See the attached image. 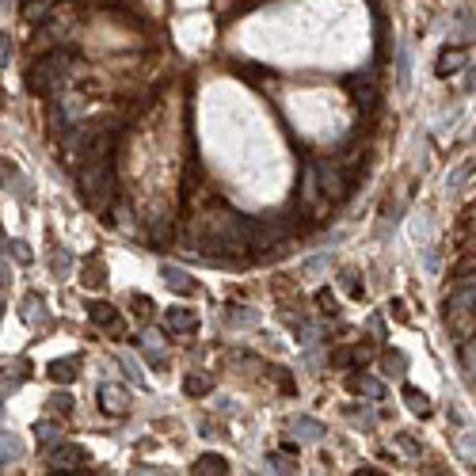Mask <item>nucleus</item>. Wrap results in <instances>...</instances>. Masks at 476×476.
<instances>
[{
	"label": "nucleus",
	"instance_id": "obj_19",
	"mask_svg": "<svg viewBox=\"0 0 476 476\" xmlns=\"http://www.w3.org/2000/svg\"><path fill=\"white\" fill-rule=\"evenodd\" d=\"M294 430H297V435H301V438H309V442H316L320 435H324V430H320V423H316V419H309V415L294 419Z\"/></svg>",
	"mask_w": 476,
	"mask_h": 476
},
{
	"label": "nucleus",
	"instance_id": "obj_12",
	"mask_svg": "<svg viewBox=\"0 0 476 476\" xmlns=\"http://www.w3.org/2000/svg\"><path fill=\"white\" fill-rule=\"evenodd\" d=\"M50 12H53V0H24V4H19L24 24H42Z\"/></svg>",
	"mask_w": 476,
	"mask_h": 476
},
{
	"label": "nucleus",
	"instance_id": "obj_23",
	"mask_svg": "<svg viewBox=\"0 0 476 476\" xmlns=\"http://www.w3.org/2000/svg\"><path fill=\"white\" fill-rule=\"evenodd\" d=\"M134 316L138 320H152V301L149 297H134Z\"/></svg>",
	"mask_w": 476,
	"mask_h": 476
},
{
	"label": "nucleus",
	"instance_id": "obj_3",
	"mask_svg": "<svg viewBox=\"0 0 476 476\" xmlns=\"http://www.w3.org/2000/svg\"><path fill=\"white\" fill-rule=\"evenodd\" d=\"M313 180H316V187H320V195L331 198V202H339V198L347 195L351 175L343 172L339 160H316V164H313Z\"/></svg>",
	"mask_w": 476,
	"mask_h": 476
},
{
	"label": "nucleus",
	"instance_id": "obj_6",
	"mask_svg": "<svg viewBox=\"0 0 476 476\" xmlns=\"http://www.w3.org/2000/svg\"><path fill=\"white\" fill-rule=\"evenodd\" d=\"M164 324H168V331H195L198 328V313L195 309H183V305H172L168 316H164Z\"/></svg>",
	"mask_w": 476,
	"mask_h": 476
},
{
	"label": "nucleus",
	"instance_id": "obj_20",
	"mask_svg": "<svg viewBox=\"0 0 476 476\" xmlns=\"http://www.w3.org/2000/svg\"><path fill=\"white\" fill-rule=\"evenodd\" d=\"M35 435H38V442H53V446H58V442H61V427L50 423V419H42V423H35Z\"/></svg>",
	"mask_w": 476,
	"mask_h": 476
},
{
	"label": "nucleus",
	"instance_id": "obj_18",
	"mask_svg": "<svg viewBox=\"0 0 476 476\" xmlns=\"http://www.w3.org/2000/svg\"><path fill=\"white\" fill-rule=\"evenodd\" d=\"M347 385H351V393H362V396H370V400H378V396H381V385L373 378H362V373H358V378H351Z\"/></svg>",
	"mask_w": 476,
	"mask_h": 476
},
{
	"label": "nucleus",
	"instance_id": "obj_11",
	"mask_svg": "<svg viewBox=\"0 0 476 476\" xmlns=\"http://www.w3.org/2000/svg\"><path fill=\"white\" fill-rule=\"evenodd\" d=\"M450 309H469V313H476V279H465L457 290H453Z\"/></svg>",
	"mask_w": 476,
	"mask_h": 476
},
{
	"label": "nucleus",
	"instance_id": "obj_9",
	"mask_svg": "<svg viewBox=\"0 0 476 476\" xmlns=\"http://www.w3.org/2000/svg\"><path fill=\"white\" fill-rule=\"evenodd\" d=\"M461 69H465V50H442L438 53V65H435L438 76H457Z\"/></svg>",
	"mask_w": 476,
	"mask_h": 476
},
{
	"label": "nucleus",
	"instance_id": "obj_30",
	"mask_svg": "<svg viewBox=\"0 0 476 476\" xmlns=\"http://www.w3.org/2000/svg\"><path fill=\"white\" fill-rule=\"evenodd\" d=\"M50 408H53V412H73V400H69V396H65V393H58V396H50Z\"/></svg>",
	"mask_w": 476,
	"mask_h": 476
},
{
	"label": "nucleus",
	"instance_id": "obj_36",
	"mask_svg": "<svg viewBox=\"0 0 476 476\" xmlns=\"http://www.w3.org/2000/svg\"><path fill=\"white\" fill-rule=\"evenodd\" d=\"M351 476H385V472H378V469H358V472H351Z\"/></svg>",
	"mask_w": 476,
	"mask_h": 476
},
{
	"label": "nucleus",
	"instance_id": "obj_31",
	"mask_svg": "<svg viewBox=\"0 0 476 476\" xmlns=\"http://www.w3.org/2000/svg\"><path fill=\"white\" fill-rule=\"evenodd\" d=\"M229 324H248V320H252V313H244V309H229Z\"/></svg>",
	"mask_w": 476,
	"mask_h": 476
},
{
	"label": "nucleus",
	"instance_id": "obj_15",
	"mask_svg": "<svg viewBox=\"0 0 476 476\" xmlns=\"http://www.w3.org/2000/svg\"><path fill=\"white\" fill-rule=\"evenodd\" d=\"M19 313H24L27 324H42V320H46V309H42V297L38 294H27V301H24Z\"/></svg>",
	"mask_w": 476,
	"mask_h": 476
},
{
	"label": "nucleus",
	"instance_id": "obj_8",
	"mask_svg": "<svg viewBox=\"0 0 476 476\" xmlns=\"http://www.w3.org/2000/svg\"><path fill=\"white\" fill-rule=\"evenodd\" d=\"M0 180H4V187H8L12 195H31V191H27V175L16 172L12 160H0Z\"/></svg>",
	"mask_w": 476,
	"mask_h": 476
},
{
	"label": "nucleus",
	"instance_id": "obj_35",
	"mask_svg": "<svg viewBox=\"0 0 476 476\" xmlns=\"http://www.w3.org/2000/svg\"><path fill=\"white\" fill-rule=\"evenodd\" d=\"M393 316H396V320H408V309H404V301H393Z\"/></svg>",
	"mask_w": 476,
	"mask_h": 476
},
{
	"label": "nucleus",
	"instance_id": "obj_5",
	"mask_svg": "<svg viewBox=\"0 0 476 476\" xmlns=\"http://www.w3.org/2000/svg\"><path fill=\"white\" fill-rule=\"evenodd\" d=\"M50 465H53V469H84V465H88V450H81V446H58L50 453Z\"/></svg>",
	"mask_w": 476,
	"mask_h": 476
},
{
	"label": "nucleus",
	"instance_id": "obj_4",
	"mask_svg": "<svg viewBox=\"0 0 476 476\" xmlns=\"http://www.w3.org/2000/svg\"><path fill=\"white\" fill-rule=\"evenodd\" d=\"M88 320H92V324H99V328H107L110 331V336H123V316H118V309L115 305H107V301H92V305H88Z\"/></svg>",
	"mask_w": 476,
	"mask_h": 476
},
{
	"label": "nucleus",
	"instance_id": "obj_10",
	"mask_svg": "<svg viewBox=\"0 0 476 476\" xmlns=\"http://www.w3.org/2000/svg\"><path fill=\"white\" fill-rule=\"evenodd\" d=\"M191 472L195 476H229V465H225V457H217V453H202Z\"/></svg>",
	"mask_w": 476,
	"mask_h": 476
},
{
	"label": "nucleus",
	"instance_id": "obj_26",
	"mask_svg": "<svg viewBox=\"0 0 476 476\" xmlns=\"http://www.w3.org/2000/svg\"><path fill=\"white\" fill-rule=\"evenodd\" d=\"M12 453H19V438L0 435V457H12Z\"/></svg>",
	"mask_w": 476,
	"mask_h": 476
},
{
	"label": "nucleus",
	"instance_id": "obj_27",
	"mask_svg": "<svg viewBox=\"0 0 476 476\" xmlns=\"http://www.w3.org/2000/svg\"><path fill=\"white\" fill-rule=\"evenodd\" d=\"M53 267H58V274H69V267H73V256H69V252H53Z\"/></svg>",
	"mask_w": 476,
	"mask_h": 476
},
{
	"label": "nucleus",
	"instance_id": "obj_14",
	"mask_svg": "<svg viewBox=\"0 0 476 476\" xmlns=\"http://www.w3.org/2000/svg\"><path fill=\"white\" fill-rule=\"evenodd\" d=\"M138 347L152 358V366H160V362H164V339L157 336V331H141V336H138Z\"/></svg>",
	"mask_w": 476,
	"mask_h": 476
},
{
	"label": "nucleus",
	"instance_id": "obj_34",
	"mask_svg": "<svg viewBox=\"0 0 476 476\" xmlns=\"http://www.w3.org/2000/svg\"><path fill=\"white\" fill-rule=\"evenodd\" d=\"M8 53H12V46H8V35H0V69L8 65Z\"/></svg>",
	"mask_w": 476,
	"mask_h": 476
},
{
	"label": "nucleus",
	"instance_id": "obj_28",
	"mask_svg": "<svg viewBox=\"0 0 476 476\" xmlns=\"http://www.w3.org/2000/svg\"><path fill=\"white\" fill-rule=\"evenodd\" d=\"M385 370H389V378H400V373H404V354L389 351V366H385Z\"/></svg>",
	"mask_w": 476,
	"mask_h": 476
},
{
	"label": "nucleus",
	"instance_id": "obj_1",
	"mask_svg": "<svg viewBox=\"0 0 476 476\" xmlns=\"http://www.w3.org/2000/svg\"><path fill=\"white\" fill-rule=\"evenodd\" d=\"M69 65H73V50H53V53H46V58H38L27 69V92L50 95L53 88L61 84V76L69 73Z\"/></svg>",
	"mask_w": 476,
	"mask_h": 476
},
{
	"label": "nucleus",
	"instance_id": "obj_7",
	"mask_svg": "<svg viewBox=\"0 0 476 476\" xmlns=\"http://www.w3.org/2000/svg\"><path fill=\"white\" fill-rule=\"evenodd\" d=\"M160 274H164V286H168L172 294H195V290H198L195 279H191L187 271H180V267H164Z\"/></svg>",
	"mask_w": 476,
	"mask_h": 476
},
{
	"label": "nucleus",
	"instance_id": "obj_22",
	"mask_svg": "<svg viewBox=\"0 0 476 476\" xmlns=\"http://www.w3.org/2000/svg\"><path fill=\"white\" fill-rule=\"evenodd\" d=\"M343 290L347 294H354V297H362V279H358V271H343Z\"/></svg>",
	"mask_w": 476,
	"mask_h": 476
},
{
	"label": "nucleus",
	"instance_id": "obj_37",
	"mask_svg": "<svg viewBox=\"0 0 476 476\" xmlns=\"http://www.w3.org/2000/svg\"><path fill=\"white\" fill-rule=\"evenodd\" d=\"M0 8H8V0H0Z\"/></svg>",
	"mask_w": 476,
	"mask_h": 476
},
{
	"label": "nucleus",
	"instance_id": "obj_25",
	"mask_svg": "<svg viewBox=\"0 0 476 476\" xmlns=\"http://www.w3.org/2000/svg\"><path fill=\"white\" fill-rule=\"evenodd\" d=\"M81 282H84V286H103V274H99V263H95V259L88 263V271H84Z\"/></svg>",
	"mask_w": 476,
	"mask_h": 476
},
{
	"label": "nucleus",
	"instance_id": "obj_29",
	"mask_svg": "<svg viewBox=\"0 0 476 476\" xmlns=\"http://www.w3.org/2000/svg\"><path fill=\"white\" fill-rule=\"evenodd\" d=\"M351 358H354L351 347H336V351H331V366H347Z\"/></svg>",
	"mask_w": 476,
	"mask_h": 476
},
{
	"label": "nucleus",
	"instance_id": "obj_32",
	"mask_svg": "<svg viewBox=\"0 0 476 476\" xmlns=\"http://www.w3.org/2000/svg\"><path fill=\"white\" fill-rule=\"evenodd\" d=\"M12 256H16L19 263H31V252L24 248V240H12Z\"/></svg>",
	"mask_w": 476,
	"mask_h": 476
},
{
	"label": "nucleus",
	"instance_id": "obj_17",
	"mask_svg": "<svg viewBox=\"0 0 476 476\" xmlns=\"http://www.w3.org/2000/svg\"><path fill=\"white\" fill-rule=\"evenodd\" d=\"M187 396H206L209 389H214V378H206V373H191V378L183 381Z\"/></svg>",
	"mask_w": 476,
	"mask_h": 476
},
{
	"label": "nucleus",
	"instance_id": "obj_24",
	"mask_svg": "<svg viewBox=\"0 0 476 476\" xmlns=\"http://www.w3.org/2000/svg\"><path fill=\"white\" fill-rule=\"evenodd\" d=\"M271 465H274V469H279L282 476H294V469H297L294 461H286V453H271Z\"/></svg>",
	"mask_w": 476,
	"mask_h": 476
},
{
	"label": "nucleus",
	"instance_id": "obj_33",
	"mask_svg": "<svg viewBox=\"0 0 476 476\" xmlns=\"http://www.w3.org/2000/svg\"><path fill=\"white\" fill-rule=\"evenodd\" d=\"M316 305H320V309H328V313H336V305H331V294H328V290H320V294H316Z\"/></svg>",
	"mask_w": 476,
	"mask_h": 476
},
{
	"label": "nucleus",
	"instance_id": "obj_13",
	"mask_svg": "<svg viewBox=\"0 0 476 476\" xmlns=\"http://www.w3.org/2000/svg\"><path fill=\"white\" fill-rule=\"evenodd\" d=\"M76 373H81V358H58V362H50V381H58V385H69Z\"/></svg>",
	"mask_w": 476,
	"mask_h": 476
},
{
	"label": "nucleus",
	"instance_id": "obj_16",
	"mask_svg": "<svg viewBox=\"0 0 476 476\" xmlns=\"http://www.w3.org/2000/svg\"><path fill=\"white\" fill-rule=\"evenodd\" d=\"M396 81H400V88L412 84V50L400 46V53H396Z\"/></svg>",
	"mask_w": 476,
	"mask_h": 476
},
{
	"label": "nucleus",
	"instance_id": "obj_2",
	"mask_svg": "<svg viewBox=\"0 0 476 476\" xmlns=\"http://www.w3.org/2000/svg\"><path fill=\"white\" fill-rule=\"evenodd\" d=\"M76 187H81V198L88 206H103L110 195H115V175H110V164L107 160H95V164H84L81 180H76Z\"/></svg>",
	"mask_w": 476,
	"mask_h": 476
},
{
	"label": "nucleus",
	"instance_id": "obj_21",
	"mask_svg": "<svg viewBox=\"0 0 476 476\" xmlns=\"http://www.w3.org/2000/svg\"><path fill=\"white\" fill-rule=\"evenodd\" d=\"M404 400H408V408H412V412L430 415V404H427V396L419 393V389H404Z\"/></svg>",
	"mask_w": 476,
	"mask_h": 476
}]
</instances>
